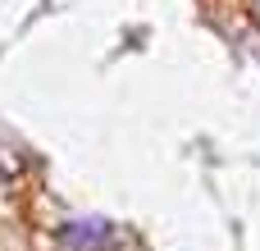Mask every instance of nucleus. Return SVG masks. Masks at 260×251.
<instances>
[{
    "label": "nucleus",
    "instance_id": "obj_1",
    "mask_svg": "<svg viewBox=\"0 0 260 251\" xmlns=\"http://www.w3.org/2000/svg\"><path fill=\"white\" fill-rule=\"evenodd\" d=\"M64 242L73 251H105L114 242V224L110 219H73V224H64Z\"/></svg>",
    "mask_w": 260,
    "mask_h": 251
}]
</instances>
